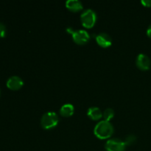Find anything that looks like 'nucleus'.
<instances>
[{
    "mask_svg": "<svg viewBox=\"0 0 151 151\" xmlns=\"http://www.w3.org/2000/svg\"><path fill=\"white\" fill-rule=\"evenodd\" d=\"M66 30L72 35L74 41L78 44H84L88 42L90 39L89 33L84 29H77L73 30L72 27L67 28Z\"/></svg>",
    "mask_w": 151,
    "mask_h": 151,
    "instance_id": "nucleus-3",
    "label": "nucleus"
},
{
    "mask_svg": "<svg viewBox=\"0 0 151 151\" xmlns=\"http://www.w3.org/2000/svg\"><path fill=\"white\" fill-rule=\"evenodd\" d=\"M66 6L69 10L73 12H78L83 8V4L79 0H67Z\"/></svg>",
    "mask_w": 151,
    "mask_h": 151,
    "instance_id": "nucleus-10",
    "label": "nucleus"
},
{
    "mask_svg": "<svg viewBox=\"0 0 151 151\" xmlns=\"http://www.w3.org/2000/svg\"><path fill=\"white\" fill-rule=\"evenodd\" d=\"M147 35H148V36L150 37V38H151V24L148 27V28H147Z\"/></svg>",
    "mask_w": 151,
    "mask_h": 151,
    "instance_id": "nucleus-16",
    "label": "nucleus"
},
{
    "mask_svg": "<svg viewBox=\"0 0 151 151\" xmlns=\"http://www.w3.org/2000/svg\"><path fill=\"white\" fill-rule=\"evenodd\" d=\"M114 116V111L113 109H111V108L106 109L103 113V118H104V120L109 121V122L111 119H113Z\"/></svg>",
    "mask_w": 151,
    "mask_h": 151,
    "instance_id": "nucleus-12",
    "label": "nucleus"
},
{
    "mask_svg": "<svg viewBox=\"0 0 151 151\" xmlns=\"http://www.w3.org/2000/svg\"><path fill=\"white\" fill-rule=\"evenodd\" d=\"M6 28L3 24L0 23V38H2L5 35Z\"/></svg>",
    "mask_w": 151,
    "mask_h": 151,
    "instance_id": "nucleus-14",
    "label": "nucleus"
},
{
    "mask_svg": "<svg viewBox=\"0 0 151 151\" xmlns=\"http://www.w3.org/2000/svg\"><path fill=\"white\" fill-rule=\"evenodd\" d=\"M81 20L83 25L86 28H91L97 20L96 13L91 9L84 10L81 16Z\"/></svg>",
    "mask_w": 151,
    "mask_h": 151,
    "instance_id": "nucleus-4",
    "label": "nucleus"
},
{
    "mask_svg": "<svg viewBox=\"0 0 151 151\" xmlns=\"http://www.w3.org/2000/svg\"><path fill=\"white\" fill-rule=\"evenodd\" d=\"M126 147L124 141L119 139H111L106 143V147L107 151H124Z\"/></svg>",
    "mask_w": 151,
    "mask_h": 151,
    "instance_id": "nucleus-5",
    "label": "nucleus"
},
{
    "mask_svg": "<svg viewBox=\"0 0 151 151\" xmlns=\"http://www.w3.org/2000/svg\"><path fill=\"white\" fill-rule=\"evenodd\" d=\"M136 64L142 70H148L150 67V60L147 55L140 53L137 58Z\"/></svg>",
    "mask_w": 151,
    "mask_h": 151,
    "instance_id": "nucleus-6",
    "label": "nucleus"
},
{
    "mask_svg": "<svg viewBox=\"0 0 151 151\" xmlns=\"http://www.w3.org/2000/svg\"><path fill=\"white\" fill-rule=\"evenodd\" d=\"M58 116L54 111H48L44 114L41 119V125L46 130L55 128L58 123Z\"/></svg>",
    "mask_w": 151,
    "mask_h": 151,
    "instance_id": "nucleus-2",
    "label": "nucleus"
},
{
    "mask_svg": "<svg viewBox=\"0 0 151 151\" xmlns=\"http://www.w3.org/2000/svg\"><path fill=\"white\" fill-rule=\"evenodd\" d=\"M141 3L145 7H151V0H142Z\"/></svg>",
    "mask_w": 151,
    "mask_h": 151,
    "instance_id": "nucleus-15",
    "label": "nucleus"
},
{
    "mask_svg": "<svg viewBox=\"0 0 151 151\" xmlns=\"http://www.w3.org/2000/svg\"><path fill=\"white\" fill-rule=\"evenodd\" d=\"M94 133L97 138L106 139L111 137L114 133V127L109 121L102 120L95 125Z\"/></svg>",
    "mask_w": 151,
    "mask_h": 151,
    "instance_id": "nucleus-1",
    "label": "nucleus"
},
{
    "mask_svg": "<svg viewBox=\"0 0 151 151\" xmlns=\"http://www.w3.org/2000/svg\"><path fill=\"white\" fill-rule=\"evenodd\" d=\"M136 140H137V137L134 135H128L125 137L124 142L126 145H131L135 142Z\"/></svg>",
    "mask_w": 151,
    "mask_h": 151,
    "instance_id": "nucleus-13",
    "label": "nucleus"
},
{
    "mask_svg": "<svg viewBox=\"0 0 151 151\" xmlns=\"http://www.w3.org/2000/svg\"><path fill=\"white\" fill-rule=\"evenodd\" d=\"M7 86L10 89L18 90L22 88L24 85V81L19 76H11L7 81Z\"/></svg>",
    "mask_w": 151,
    "mask_h": 151,
    "instance_id": "nucleus-8",
    "label": "nucleus"
},
{
    "mask_svg": "<svg viewBox=\"0 0 151 151\" xmlns=\"http://www.w3.org/2000/svg\"><path fill=\"white\" fill-rule=\"evenodd\" d=\"M87 115L93 120H98L103 116V112L97 107H90L87 111Z\"/></svg>",
    "mask_w": 151,
    "mask_h": 151,
    "instance_id": "nucleus-9",
    "label": "nucleus"
},
{
    "mask_svg": "<svg viewBox=\"0 0 151 151\" xmlns=\"http://www.w3.org/2000/svg\"><path fill=\"white\" fill-rule=\"evenodd\" d=\"M96 41L100 47H104V48L110 47L112 44L111 38L109 34L106 33V32H100V33L97 34L96 35Z\"/></svg>",
    "mask_w": 151,
    "mask_h": 151,
    "instance_id": "nucleus-7",
    "label": "nucleus"
},
{
    "mask_svg": "<svg viewBox=\"0 0 151 151\" xmlns=\"http://www.w3.org/2000/svg\"><path fill=\"white\" fill-rule=\"evenodd\" d=\"M74 111H75V109H74L73 105L70 103H66L61 106L60 109V114L61 116L64 117H69L73 114Z\"/></svg>",
    "mask_w": 151,
    "mask_h": 151,
    "instance_id": "nucleus-11",
    "label": "nucleus"
}]
</instances>
